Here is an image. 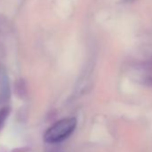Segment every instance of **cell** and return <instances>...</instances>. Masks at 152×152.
Returning <instances> with one entry per match:
<instances>
[{
	"mask_svg": "<svg viewBox=\"0 0 152 152\" xmlns=\"http://www.w3.org/2000/svg\"><path fill=\"white\" fill-rule=\"evenodd\" d=\"M77 121L74 117L64 118L53 124L44 134V140L48 143H57L67 139L75 130Z\"/></svg>",
	"mask_w": 152,
	"mask_h": 152,
	"instance_id": "cell-1",
	"label": "cell"
},
{
	"mask_svg": "<svg viewBox=\"0 0 152 152\" xmlns=\"http://www.w3.org/2000/svg\"><path fill=\"white\" fill-rule=\"evenodd\" d=\"M10 98L8 77L4 71H0V101L6 102Z\"/></svg>",
	"mask_w": 152,
	"mask_h": 152,
	"instance_id": "cell-2",
	"label": "cell"
},
{
	"mask_svg": "<svg viewBox=\"0 0 152 152\" xmlns=\"http://www.w3.org/2000/svg\"><path fill=\"white\" fill-rule=\"evenodd\" d=\"M10 114V107H4L0 109V131L4 127L5 123Z\"/></svg>",
	"mask_w": 152,
	"mask_h": 152,
	"instance_id": "cell-3",
	"label": "cell"
},
{
	"mask_svg": "<svg viewBox=\"0 0 152 152\" xmlns=\"http://www.w3.org/2000/svg\"><path fill=\"white\" fill-rule=\"evenodd\" d=\"M124 2H126V3H132V2H134L135 0H124Z\"/></svg>",
	"mask_w": 152,
	"mask_h": 152,
	"instance_id": "cell-4",
	"label": "cell"
}]
</instances>
